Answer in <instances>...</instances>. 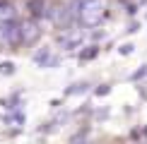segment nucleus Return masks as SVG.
<instances>
[{"instance_id":"f257e3e1","label":"nucleus","mask_w":147,"mask_h":144,"mask_svg":"<svg viewBox=\"0 0 147 144\" xmlns=\"http://www.w3.org/2000/svg\"><path fill=\"white\" fill-rule=\"evenodd\" d=\"M70 10H72V15L80 19V24L82 27H96V24H101L104 19V0H75V3L70 5Z\"/></svg>"},{"instance_id":"f03ea898","label":"nucleus","mask_w":147,"mask_h":144,"mask_svg":"<svg viewBox=\"0 0 147 144\" xmlns=\"http://www.w3.org/2000/svg\"><path fill=\"white\" fill-rule=\"evenodd\" d=\"M17 31H20V46H32L41 39V27L36 19H24L22 24H17Z\"/></svg>"},{"instance_id":"7ed1b4c3","label":"nucleus","mask_w":147,"mask_h":144,"mask_svg":"<svg viewBox=\"0 0 147 144\" xmlns=\"http://www.w3.org/2000/svg\"><path fill=\"white\" fill-rule=\"evenodd\" d=\"M84 41V29L82 27H63V31L58 36V43L63 48H77Z\"/></svg>"},{"instance_id":"20e7f679","label":"nucleus","mask_w":147,"mask_h":144,"mask_svg":"<svg viewBox=\"0 0 147 144\" xmlns=\"http://www.w3.org/2000/svg\"><path fill=\"white\" fill-rule=\"evenodd\" d=\"M7 22H15V10L10 5H0V24H7Z\"/></svg>"},{"instance_id":"39448f33","label":"nucleus","mask_w":147,"mask_h":144,"mask_svg":"<svg viewBox=\"0 0 147 144\" xmlns=\"http://www.w3.org/2000/svg\"><path fill=\"white\" fill-rule=\"evenodd\" d=\"M96 53H99V48H96V46H89V51H84L80 58H82V60H92V58L96 55Z\"/></svg>"},{"instance_id":"423d86ee","label":"nucleus","mask_w":147,"mask_h":144,"mask_svg":"<svg viewBox=\"0 0 147 144\" xmlns=\"http://www.w3.org/2000/svg\"><path fill=\"white\" fill-rule=\"evenodd\" d=\"M12 72H15V65L12 63H3L0 65V75H12Z\"/></svg>"},{"instance_id":"0eeeda50","label":"nucleus","mask_w":147,"mask_h":144,"mask_svg":"<svg viewBox=\"0 0 147 144\" xmlns=\"http://www.w3.org/2000/svg\"><path fill=\"white\" fill-rule=\"evenodd\" d=\"M145 75H147V65H145V67H142V70H138V72H135V75H133V79H140V77H145Z\"/></svg>"},{"instance_id":"6e6552de","label":"nucleus","mask_w":147,"mask_h":144,"mask_svg":"<svg viewBox=\"0 0 147 144\" xmlns=\"http://www.w3.org/2000/svg\"><path fill=\"white\" fill-rule=\"evenodd\" d=\"M70 144H89L84 137H75V139H70Z\"/></svg>"},{"instance_id":"1a4fd4ad","label":"nucleus","mask_w":147,"mask_h":144,"mask_svg":"<svg viewBox=\"0 0 147 144\" xmlns=\"http://www.w3.org/2000/svg\"><path fill=\"white\" fill-rule=\"evenodd\" d=\"M130 51H133V46H123V48H121V53H123V55H128Z\"/></svg>"}]
</instances>
